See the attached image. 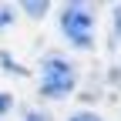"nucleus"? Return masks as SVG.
Returning a JSON list of instances; mask_svg holds the SVG:
<instances>
[{
	"mask_svg": "<svg viewBox=\"0 0 121 121\" xmlns=\"http://www.w3.org/2000/svg\"><path fill=\"white\" fill-rule=\"evenodd\" d=\"M74 84H78V67L74 60L60 57V54H47L40 60V94L51 98V101H60L67 98Z\"/></svg>",
	"mask_w": 121,
	"mask_h": 121,
	"instance_id": "1",
	"label": "nucleus"
},
{
	"mask_svg": "<svg viewBox=\"0 0 121 121\" xmlns=\"http://www.w3.org/2000/svg\"><path fill=\"white\" fill-rule=\"evenodd\" d=\"M94 10L87 4H64L60 7V30H64V37L71 47L78 51H87L91 44H94Z\"/></svg>",
	"mask_w": 121,
	"mask_h": 121,
	"instance_id": "2",
	"label": "nucleus"
},
{
	"mask_svg": "<svg viewBox=\"0 0 121 121\" xmlns=\"http://www.w3.org/2000/svg\"><path fill=\"white\" fill-rule=\"evenodd\" d=\"M27 17H44V13H47V4H24L20 7Z\"/></svg>",
	"mask_w": 121,
	"mask_h": 121,
	"instance_id": "3",
	"label": "nucleus"
},
{
	"mask_svg": "<svg viewBox=\"0 0 121 121\" xmlns=\"http://www.w3.org/2000/svg\"><path fill=\"white\" fill-rule=\"evenodd\" d=\"M7 24H13V7H7V4H0V30H4Z\"/></svg>",
	"mask_w": 121,
	"mask_h": 121,
	"instance_id": "4",
	"label": "nucleus"
},
{
	"mask_svg": "<svg viewBox=\"0 0 121 121\" xmlns=\"http://www.w3.org/2000/svg\"><path fill=\"white\" fill-rule=\"evenodd\" d=\"M67 121H104L101 114H94V111H78L74 118H67Z\"/></svg>",
	"mask_w": 121,
	"mask_h": 121,
	"instance_id": "5",
	"label": "nucleus"
},
{
	"mask_svg": "<svg viewBox=\"0 0 121 121\" xmlns=\"http://www.w3.org/2000/svg\"><path fill=\"white\" fill-rule=\"evenodd\" d=\"M111 17H114V37L121 40V4H118V7L111 10Z\"/></svg>",
	"mask_w": 121,
	"mask_h": 121,
	"instance_id": "6",
	"label": "nucleus"
},
{
	"mask_svg": "<svg viewBox=\"0 0 121 121\" xmlns=\"http://www.w3.org/2000/svg\"><path fill=\"white\" fill-rule=\"evenodd\" d=\"M24 121H51V118L44 114V111H27V114H24Z\"/></svg>",
	"mask_w": 121,
	"mask_h": 121,
	"instance_id": "7",
	"label": "nucleus"
},
{
	"mask_svg": "<svg viewBox=\"0 0 121 121\" xmlns=\"http://www.w3.org/2000/svg\"><path fill=\"white\" fill-rule=\"evenodd\" d=\"M7 108H10V98H7V94H0V118L7 114Z\"/></svg>",
	"mask_w": 121,
	"mask_h": 121,
	"instance_id": "8",
	"label": "nucleus"
}]
</instances>
